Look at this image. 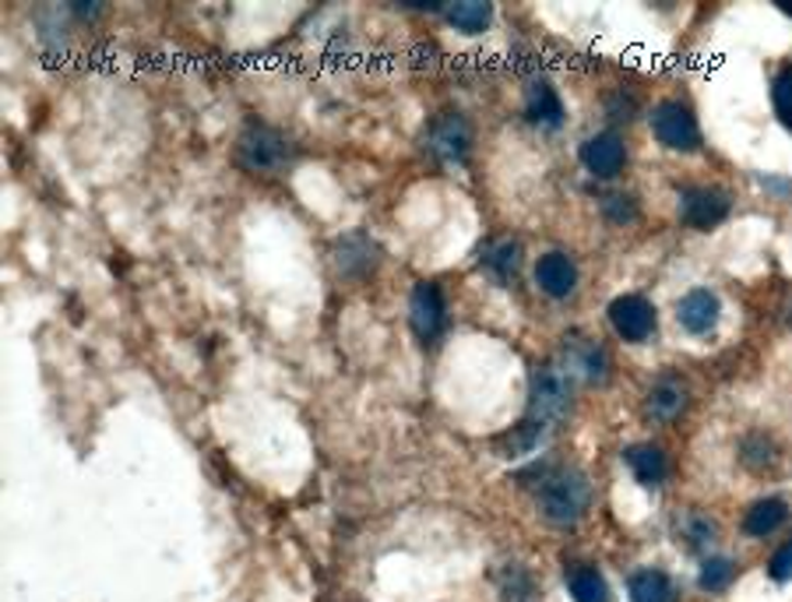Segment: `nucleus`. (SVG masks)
<instances>
[{"label":"nucleus","mask_w":792,"mask_h":602,"mask_svg":"<svg viewBox=\"0 0 792 602\" xmlns=\"http://www.w3.org/2000/svg\"><path fill=\"white\" fill-rule=\"evenodd\" d=\"M589 504V480L575 469H557L539 483V507L549 526H575Z\"/></svg>","instance_id":"f257e3e1"},{"label":"nucleus","mask_w":792,"mask_h":602,"mask_svg":"<svg viewBox=\"0 0 792 602\" xmlns=\"http://www.w3.org/2000/svg\"><path fill=\"white\" fill-rule=\"evenodd\" d=\"M532 423L546 426V423H560L570 409V370L560 367H539L532 374Z\"/></svg>","instance_id":"f03ea898"},{"label":"nucleus","mask_w":792,"mask_h":602,"mask_svg":"<svg viewBox=\"0 0 792 602\" xmlns=\"http://www.w3.org/2000/svg\"><path fill=\"white\" fill-rule=\"evenodd\" d=\"M236 155H240V163L250 173H272L289 158V145H285V138L279 131H272V127L253 123L244 131L240 145H236Z\"/></svg>","instance_id":"7ed1b4c3"},{"label":"nucleus","mask_w":792,"mask_h":602,"mask_svg":"<svg viewBox=\"0 0 792 602\" xmlns=\"http://www.w3.org/2000/svg\"><path fill=\"white\" fill-rule=\"evenodd\" d=\"M652 131L665 149L676 152H690L701 145V131H697L694 114L679 103H659L652 109Z\"/></svg>","instance_id":"20e7f679"},{"label":"nucleus","mask_w":792,"mask_h":602,"mask_svg":"<svg viewBox=\"0 0 792 602\" xmlns=\"http://www.w3.org/2000/svg\"><path fill=\"white\" fill-rule=\"evenodd\" d=\"M610 321L616 328V335L627 342H645L655 331V307L645 296H616L610 304Z\"/></svg>","instance_id":"39448f33"},{"label":"nucleus","mask_w":792,"mask_h":602,"mask_svg":"<svg viewBox=\"0 0 792 602\" xmlns=\"http://www.w3.org/2000/svg\"><path fill=\"white\" fill-rule=\"evenodd\" d=\"M444 296L434 282H423L412 290V299H409V321H412V331H416L419 342H434L440 331H444Z\"/></svg>","instance_id":"423d86ee"},{"label":"nucleus","mask_w":792,"mask_h":602,"mask_svg":"<svg viewBox=\"0 0 792 602\" xmlns=\"http://www.w3.org/2000/svg\"><path fill=\"white\" fill-rule=\"evenodd\" d=\"M679 212H684V222L694 229H711L729 215V198L722 190L711 187H690L679 198Z\"/></svg>","instance_id":"0eeeda50"},{"label":"nucleus","mask_w":792,"mask_h":602,"mask_svg":"<svg viewBox=\"0 0 792 602\" xmlns=\"http://www.w3.org/2000/svg\"><path fill=\"white\" fill-rule=\"evenodd\" d=\"M624 158H627L624 141L616 134H610V131L589 138L581 145V163L589 166V173H595V177H602V180L616 177V173L624 169Z\"/></svg>","instance_id":"6e6552de"},{"label":"nucleus","mask_w":792,"mask_h":602,"mask_svg":"<svg viewBox=\"0 0 792 602\" xmlns=\"http://www.w3.org/2000/svg\"><path fill=\"white\" fill-rule=\"evenodd\" d=\"M719 296L716 293H708V290H694L687 293L684 299H679V324H684L690 335H708L711 328L719 324Z\"/></svg>","instance_id":"1a4fd4ad"},{"label":"nucleus","mask_w":792,"mask_h":602,"mask_svg":"<svg viewBox=\"0 0 792 602\" xmlns=\"http://www.w3.org/2000/svg\"><path fill=\"white\" fill-rule=\"evenodd\" d=\"M535 282L543 285V293L560 299V296H567L578 285V268H575V261L567 258V253L553 250V253H543V258H539Z\"/></svg>","instance_id":"9d476101"},{"label":"nucleus","mask_w":792,"mask_h":602,"mask_svg":"<svg viewBox=\"0 0 792 602\" xmlns=\"http://www.w3.org/2000/svg\"><path fill=\"white\" fill-rule=\"evenodd\" d=\"M645 405H648V416H652V420H662V423L676 420L679 412L687 409V388H684V380H679L676 374L659 377L655 388L648 391Z\"/></svg>","instance_id":"9b49d317"},{"label":"nucleus","mask_w":792,"mask_h":602,"mask_svg":"<svg viewBox=\"0 0 792 602\" xmlns=\"http://www.w3.org/2000/svg\"><path fill=\"white\" fill-rule=\"evenodd\" d=\"M469 123L462 117H440L430 131V145L440 158H448V163H465V152H469Z\"/></svg>","instance_id":"f8f14e48"},{"label":"nucleus","mask_w":792,"mask_h":602,"mask_svg":"<svg viewBox=\"0 0 792 602\" xmlns=\"http://www.w3.org/2000/svg\"><path fill=\"white\" fill-rule=\"evenodd\" d=\"M627 465L645 486H659L665 480V455L652 448V444H634V448H627Z\"/></svg>","instance_id":"ddd939ff"},{"label":"nucleus","mask_w":792,"mask_h":602,"mask_svg":"<svg viewBox=\"0 0 792 602\" xmlns=\"http://www.w3.org/2000/svg\"><path fill=\"white\" fill-rule=\"evenodd\" d=\"M525 114L532 123H543V127H557L564 120V103L560 95L553 92L546 82H535L529 88V103H525Z\"/></svg>","instance_id":"4468645a"},{"label":"nucleus","mask_w":792,"mask_h":602,"mask_svg":"<svg viewBox=\"0 0 792 602\" xmlns=\"http://www.w3.org/2000/svg\"><path fill=\"white\" fill-rule=\"evenodd\" d=\"M444 11H448V22L469 32V36L483 32L494 19V4H486V0H454V4H444Z\"/></svg>","instance_id":"2eb2a0df"},{"label":"nucleus","mask_w":792,"mask_h":602,"mask_svg":"<svg viewBox=\"0 0 792 602\" xmlns=\"http://www.w3.org/2000/svg\"><path fill=\"white\" fill-rule=\"evenodd\" d=\"M785 518H789V507L782 500L768 497V500H760V504L750 507L747 518H743V529H747L750 535H771Z\"/></svg>","instance_id":"dca6fc26"},{"label":"nucleus","mask_w":792,"mask_h":602,"mask_svg":"<svg viewBox=\"0 0 792 602\" xmlns=\"http://www.w3.org/2000/svg\"><path fill=\"white\" fill-rule=\"evenodd\" d=\"M630 599L634 602H673V581L662 570H641L630 581Z\"/></svg>","instance_id":"f3484780"},{"label":"nucleus","mask_w":792,"mask_h":602,"mask_svg":"<svg viewBox=\"0 0 792 602\" xmlns=\"http://www.w3.org/2000/svg\"><path fill=\"white\" fill-rule=\"evenodd\" d=\"M570 595L575 602H610V585L595 567H581L570 575Z\"/></svg>","instance_id":"a211bd4d"},{"label":"nucleus","mask_w":792,"mask_h":602,"mask_svg":"<svg viewBox=\"0 0 792 602\" xmlns=\"http://www.w3.org/2000/svg\"><path fill=\"white\" fill-rule=\"evenodd\" d=\"M518 261H521V247L515 240H500V244L489 247V253H486V268L497 279H511L518 272Z\"/></svg>","instance_id":"6ab92c4d"},{"label":"nucleus","mask_w":792,"mask_h":602,"mask_svg":"<svg viewBox=\"0 0 792 602\" xmlns=\"http://www.w3.org/2000/svg\"><path fill=\"white\" fill-rule=\"evenodd\" d=\"M733 581V564L725 557H708L701 567V589L705 592H722L725 585Z\"/></svg>","instance_id":"aec40b11"},{"label":"nucleus","mask_w":792,"mask_h":602,"mask_svg":"<svg viewBox=\"0 0 792 602\" xmlns=\"http://www.w3.org/2000/svg\"><path fill=\"white\" fill-rule=\"evenodd\" d=\"M771 103H775V114H779V120L792 131V68H785L779 78H775Z\"/></svg>","instance_id":"412c9836"},{"label":"nucleus","mask_w":792,"mask_h":602,"mask_svg":"<svg viewBox=\"0 0 792 602\" xmlns=\"http://www.w3.org/2000/svg\"><path fill=\"white\" fill-rule=\"evenodd\" d=\"M771 578H775V581H792V543H785V546L771 557Z\"/></svg>","instance_id":"4be33fe9"},{"label":"nucleus","mask_w":792,"mask_h":602,"mask_svg":"<svg viewBox=\"0 0 792 602\" xmlns=\"http://www.w3.org/2000/svg\"><path fill=\"white\" fill-rule=\"evenodd\" d=\"M606 215H610L613 222H630V219H634V201L624 198V194L606 198Z\"/></svg>","instance_id":"5701e85b"},{"label":"nucleus","mask_w":792,"mask_h":602,"mask_svg":"<svg viewBox=\"0 0 792 602\" xmlns=\"http://www.w3.org/2000/svg\"><path fill=\"white\" fill-rule=\"evenodd\" d=\"M779 8H782L785 14H792V0H779Z\"/></svg>","instance_id":"b1692460"}]
</instances>
